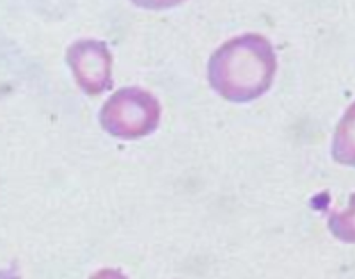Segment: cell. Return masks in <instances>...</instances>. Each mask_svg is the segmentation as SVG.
Segmentation results:
<instances>
[{"instance_id": "cell-3", "label": "cell", "mask_w": 355, "mask_h": 279, "mask_svg": "<svg viewBox=\"0 0 355 279\" xmlns=\"http://www.w3.org/2000/svg\"><path fill=\"white\" fill-rule=\"evenodd\" d=\"M66 62L78 90L87 96H98L114 87V57L105 41L93 37L73 41L66 50Z\"/></svg>"}, {"instance_id": "cell-7", "label": "cell", "mask_w": 355, "mask_h": 279, "mask_svg": "<svg viewBox=\"0 0 355 279\" xmlns=\"http://www.w3.org/2000/svg\"><path fill=\"white\" fill-rule=\"evenodd\" d=\"M89 279H128V276L125 274L119 269H100L98 272H94Z\"/></svg>"}, {"instance_id": "cell-5", "label": "cell", "mask_w": 355, "mask_h": 279, "mask_svg": "<svg viewBox=\"0 0 355 279\" xmlns=\"http://www.w3.org/2000/svg\"><path fill=\"white\" fill-rule=\"evenodd\" d=\"M332 237L345 244H355V192L348 199L345 210H334L327 219Z\"/></svg>"}, {"instance_id": "cell-4", "label": "cell", "mask_w": 355, "mask_h": 279, "mask_svg": "<svg viewBox=\"0 0 355 279\" xmlns=\"http://www.w3.org/2000/svg\"><path fill=\"white\" fill-rule=\"evenodd\" d=\"M331 155L336 164L355 167V101L345 110L336 126Z\"/></svg>"}, {"instance_id": "cell-1", "label": "cell", "mask_w": 355, "mask_h": 279, "mask_svg": "<svg viewBox=\"0 0 355 279\" xmlns=\"http://www.w3.org/2000/svg\"><path fill=\"white\" fill-rule=\"evenodd\" d=\"M277 53L268 37L245 33L224 41L208 61V84L231 103H250L270 91Z\"/></svg>"}, {"instance_id": "cell-8", "label": "cell", "mask_w": 355, "mask_h": 279, "mask_svg": "<svg viewBox=\"0 0 355 279\" xmlns=\"http://www.w3.org/2000/svg\"><path fill=\"white\" fill-rule=\"evenodd\" d=\"M0 279H21L20 276L9 271H0Z\"/></svg>"}, {"instance_id": "cell-6", "label": "cell", "mask_w": 355, "mask_h": 279, "mask_svg": "<svg viewBox=\"0 0 355 279\" xmlns=\"http://www.w3.org/2000/svg\"><path fill=\"white\" fill-rule=\"evenodd\" d=\"M133 6L150 11H164V9H173L176 6L183 4L185 0H130Z\"/></svg>"}, {"instance_id": "cell-2", "label": "cell", "mask_w": 355, "mask_h": 279, "mask_svg": "<svg viewBox=\"0 0 355 279\" xmlns=\"http://www.w3.org/2000/svg\"><path fill=\"white\" fill-rule=\"evenodd\" d=\"M98 119L112 137L135 141L157 132L162 121V103L144 87L126 85L107 98Z\"/></svg>"}]
</instances>
